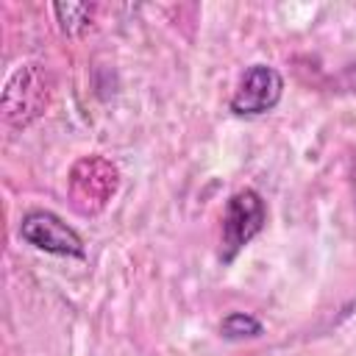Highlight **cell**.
Returning a JSON list of instances; mask_svg holds the SVG:
<instances>
[{
	"instance_id": "1",
	"label": "cell",
	"mask_w": 356,
	"mask_h": 356,
	"mask_svg": "<svg viewBox=\"0 0 356 356\" xmlns=\"http://www.w3.org/2000/svg\"><path fill=\"white\" fill-rule=\"evenodd\" d=\"M267 225V203L264 197L245 186L225 200L222 211V236H220V261L231 264Z\"/></svg>"
},
{
	"instance_id": "2",
	"label": "cell",
	"mask_w": 356,
	"mask_h": 356,
	"mask_svg": "<svg viewBox=\"0 0 356 356\" xmlns=\"http://www.w3.org/2000/svg\"><path fill=\"white\" fill-rule=\"evenodd\" d=\"M19 239L33 245L36 250L50 253V256H67V259L86 256V245H83L81 234L72 225H67L58 214L44 211V209H33L22 217Z\"/></svg>"
},
{
	"instance_id": "3",
	"label": "cell",
	"mask_w": 356,
	"mask_h": 356,
	"mask_svg": "<svg viewBox=\"0 0 356 356\" xmlns=\"http://www.w3.org/2000/svg\"><path fill=\"white\" fill-rule=\"evenodd\" d=\"M284 97V78L275 67L270 64H250L239 83L236 92L231 95V111L236 117H259L273 111Z\"/></svg>"
},
{
	"instance_id": "4",
	"label": "cell",
	"mask_w": 356,
	"mask_h": 356,
	"mask_svg": "<svg viewBox=\"0 0 356 356\" xmlns=\"http://www.w3.org/2000/svg\"><path fill=\"white\" fill-rule=\"evenodd\" d=\"M11 81L14 83H19V100H14V103H6L3 106V111H6V117L11 120V122H28L31 117H36L39 114V108H42V103L47 100V89H44V83H42V72L36 70V64H22L14 75H11Z\"/></svg>"
},
{
	"instance_id": "5",
	"label": "cell",
	"mask_w": 356,
	"mask_h": 356,
	"mask_svg": "<svg viewBox=\"0 0 356 356\" xmlns=\"http://www.w3.org/2000/svg\"><path fill=\"white\" fill-rule=\"evenodd\" d=\"M264 334V323L253 317L250 312H228L220 323V337L228 342H242V339H256Z\"/></svg>"
},
{
	"instance_id": "6",
	"label": "cell",
	"mask_w": 356,
	"mask_h": 356,
	"mask_svg": "<svg viewBox=\"0 0 356 356\" xmlns=\"http://www.w3.org/2000/svg\"><path fill=\"white\" fill-rule=\"evenodd\" d=\"M92 6L89 3H56L53 6V14H56V22L58 28L67 33V36H78L89 28V19H92Z\"/></svg>"
}]
</instances>
